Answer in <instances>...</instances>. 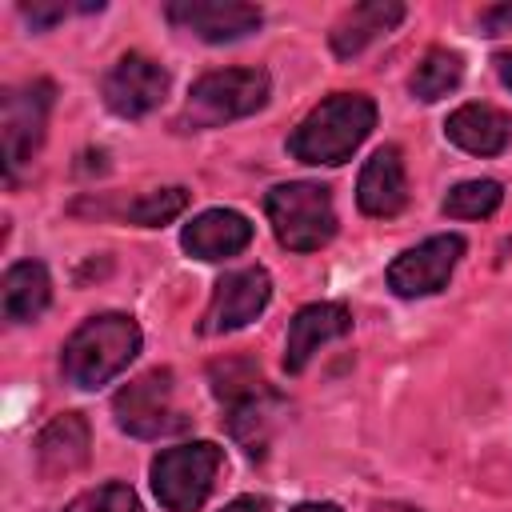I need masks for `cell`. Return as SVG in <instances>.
<instances>
[{
    "instance_id": "cell-12",
    "label": "cell",
    "mask_w": 512,
    "mask_h": 512,
    "mask_svg": "<svg viewBox=\"0 0 512 512\" xmlns=\"http://www.w3.org/2000/svg\"><path fill=\"white\" fill-rule=\"evenodd\" d=\"M352 332V312L336 300H320V304H304L292 324H288V344H284V372H304L308 360L320 352V344L340 340Z\"/></svg>"
},
{
    "instance_id": "cell-10",
    "label": "cell",
    "mask_w": 512,
    "mask_h": 512,
    "mask_svg": "<svg viewBox=\"0 0 512 512\" xmlns=\"http://www.w3.org/2000/svg\"><path fill=\"white\" fill-rule=\"evenodd\" d=\"M272 300V280L260 264L252 268H236L228 276H220L208 308H204V320H200V332L204 336H224V332H236L244 324H252Z\"/></svg>"
},
{
    "instance_id": "cell-9",
    "label": "cell",
    "mask_w": 512,
    "mask_h": 512,
    "mask_svg": "<svg viewBox=\"0 0 512 512\" xmlns=\"http://www.w3.org/2000/svg\"><path fill=\"white\" fill-rule=\"evenodd\" d=\"M464 256V236L456 232H444V236H428L424 244L400 252L392 264H388V288L404 300H416V296H432L440 292L456 264Z\"/></svg>"
},
{
    "instance_id": "cell-28",
    "label": "cell",
    "mask_w": 512,
    "mask_h": 512,
    "mask_svg": "<svg viewBox=\"0 0 512 512\" xmlns=\"http://www.w3.org/2000/svg\"><path fill=\"white\" fill-rule=\"evenodd\" d=\"M492 64H496V76L504 80V88H512V52H500Z\"/></svg>"
},
{
    "instance_id": "cell-8",
    "label": "cell",
    "mask_w": 512,
    "mask_h": 512,
    "mask_svg": "<svg viewBox=\"0 0 512 512\" xmlns=\"http://www.w3.org/2000/svg\"><path fill=\"white\" fill-rule=\"evenodd\" d=\"M168 84H172V76H168V68H164L160 60H152V56H144V52H124V56L104 72L100 92H104V104H108L116 116L140 120V116H148V112H156V108L164 104Z\"/></svg>"
},
{
    "instance_id": "cell-19",
    "label": "cell",
    "mask_w": 512,
    "mask_h": 512,
    "mask_svg": "<svg viewBox=\"0 0 512 512\" xmlns=\"http://www.w3.org/2000/svg\"><path fill=\"white\" fill-rule=\"evenodd\" d=\"M52 300V280L40 260H16L4 272V316L12 324L36 320Z\"/></svg>"
},
{
    "instance_id": "cell-4",
    "label": "cell",
    "mask_w": 512,
    "mask_h": 512,
    "mask_svg": "<svg viewBox=\"0 0 512 512\" xmlns=\"http://www.w3.org/2000/svg\"><path fill=\"white\" fill-rule=\"evenodd\" d=\"M264 212L272 220L276 240L292 252H316L336 236V208L324 184H308V180L276 184L264 196Z\"/></svg>"
},
{
    "instance_id": "cell-27",
    "label": "cell",
    "mask_w": 512,
    "mask_h": 512,
    "mask_svg": "<svg viewBox=\"0 0 512 512\" xmlns=\"http://www.w3.org/2000/svg\"><path fill=\"white\" fill-rule=\"evenodd\" d=\"M368 512H424V508H416V504H400V500H376Z\"/></svg>"
},
{
    "instance_id": "cell-21",
    "label": "cell",
    "mask_w": 512,
    "mask_h": 512,
    "mask_svg": "<svg viewBox=\"0 0 512 512\" xmlns=\"http://www.w3.org/2000/svg\"><path fill=\"white\" fill-rule=\"evenodd\" d=\"M500 200H504V184L500 180H488V176L484 180H460L456 188H448L440 212L456 216V220H484V216H492L500 208Z\"/></svg>"
},
{
    "instance_id": "cell-20",
    "label": "cell",
    "mask_w": 512,
    "mask_h": 512,
    "mask_svg": "<svg viewBox=\"0 0 512 512\" xmlns=\"http://www.w3.org/2000/svg\"><path fill=\"white\" fill-rule=\"evenodd\" d=\"M460 80H464V60H460V52L428 48V52H424V60L416 64V72H412L408 88H412V96H416V100L432 104V100L448 96Z\"/></svg>"
},
{
    "instance_id": "cell-6",
    "label": "cell",
    "mask_w": 512,
    "mask_h": 512,
    "mask_svg": "<svg viewBox=\"0 0 512 512\" xmlns=\"http://www.w3.org/2000/svg\"><path fill=\"white\" fill-rule=\"evenodd\" d=\"M52 100H56L52 80H24V84L4 88V96H0V144H4V172L8 176L28 168L32 156L40 152Z\"/></svg>"
},
{
    "instance_id": "cell-2",
    "label": "cell",
    "mask_w": 512,
    "mask_h": 512,
    "mask_svg": "<svg viewBox=\"0 0 512 512\" xmlns=\"http://www.w3.org/2000/svg\"><path fill=\"white\" fill-rule=\"evenodd\" d=\"M140 352V324L124 312L88 316L60 348V372L72 388H100Z\"/></svg>"
},
{
    "instance_id": "cell-22",
    "label": "cell",
    "mask_w": 512,
    "mask_h": 512,
    "mask_svg": "<svg viewBox=\"0 0 512 512\" xmlns=\"http://www.w3.org/2000/svg\"><path fill=\"white\" fill-rule=\"evenodd\" d=\"M184 208H188V188L172 184V188H156V192L136 196V200L124 208V220H128V224H140V228H160V224L176 220Z\"/></svg>"
},
{
    "instance_id": "cell-23",
    "label": "cell",
    "mask_w": 512,
    "mask_h": 512,
    "mask_svg": "<svg viewBox=\"0 0 512 512\" xmlns=\"http://www.w3.org/2000/svg\"><path fill=\"white\" fill-rule=\"evenodd\" d=\"M64 512H140V500H136V492H132L128 484L108 480V484H100V488L80 492Z\"/></svg>"
},
{
    "instance_id": "cell-5",
    "label": "cell",
    "mask_w": 512,
    "mask_h": 512,
    "mask_svg": "<svg viewBox=\"0 0 512 512\" xmlns=\"http://www.w3.org/2000/svg\"><path fill=\"white\" fill-rule=\"evenodd\" d=\"M220 468H224V448L212 440L164 448L152 460V492L168 512H200V504L216 488Z\"/></svg>"
},
{
    "instance_id": "cell-15",
    "label": "cell",
    "mask_w": 512,
    "mask_h": 512,
    "mask_svg": "<svg viewBox=\"0 0 512 512\" xmlns=\"http://www.w3.org/2000/svg\"><path fill=\"white\" fill-rule=\"evenodd\" d=\"M180 244L196 260H228L252 244V224L236 208H208L180 232Z\"/></svg>"
},
{
    "instance_id": "cell-1",
    "label": "cell",
    "mask_w": 512,
    "mask_h": 512,
    "mask_svg": "<svg viewBox=\"0 0 512 512\" xmlns=\"http://www.w3.org/2000/svg\"><path fill=\"white\" fill-rule=\"evenodd\" d=\"M376 128V104L364 92L324 96L288 136V152L300 164H344Z\"/></svg>"
},
{
    "instance_id": "cell-16",
    "label": "cell",
    "mask_w": 512,
    "mask_h": 512,
    "mask_svg": "<svg viewBox=\"0 0 512 512\" xmlns=\"http://www.w3.org/2000/svg\"><path fill=\"white\" fill-rule=\"evenodd\" d=\"M404 20V4L400 0H364V4H352L336 24H332V52L340 60L364 52L372 40H380L384 32H392L396 24Z\"/></svg>"
},
{
    "instance_id": "cell-18",
    "label": "cell",
    "mask_w": 512,
    "mask_h": 512,
    "mask_svg": "<svg viewBox=\"0 0 512 512\" xmlns=\"http://www.w3.org/2000/svg\"><path fill=\"white\" fill-rule=\"evenodd\" d=\"M276 408H280V396H276L272 388H260V392H252V396H240V400L224 404V412H228V432H232V440H236L252 460H260L264 448H268V432H272Z\"/></svg>"
},
{
    "instance_id": "cell-25",
    "label": "cell",
    "mask_w": 512,
    "mask_h": 512,
    "mask_svg": "<svg viewBox=\"0 0 512 512\" xmlns=\"http://www.w3.org/2000/svg\"><path fill=\"white\" fill-rule=\"evenodd\" d=\"M480 32L484 36H500V32H512V4H492L480 12Z\"/></svg>"
},
{
    "instance_id": "cell-29",
    "label": "cell",
    "mask_w": 512,
    "mask_h": 512,
    "mask_svg": "<svg viewBox=\"0 0 512 512\" xmlns=\"http://www.w3.org/2000/svg\"><path fill=\"white\" fill-rule=\"evenodd\" d=\"M292 512H340L336 504H328V500H308V504H296Z\"/></svg>"
},
{
    "instance_id": "cell-26",
    "label": "cell",
    "mask_w": 512,
    "mask_h": 512,
    "mask_svg": "<svg viewBox=\"0 0 512 512\" xmlns=\"http://www.w3.org/2000/svg\"><path fill=\"white\" fill-rule=\"evenodd\" d=\"M220 512H272L264 496H236L232 504H224Z\"/></svg>"
},
{
    "instance_id": "cell-7",
    "label": "cell",
    "mask_w": 512,
    "mask_h": 512,
    "mask_svg": "<svg viewBox=\"0 0 512 512\" xmlns=\"http://www.w3.org/2000/svg\"><path fill=\"white\" fill-rule=\"evenodd\" d=\"M112 416H116L120 432H128L136 440H156V436L180 428L184 420L176 416V404H172V372L152 368V372L128 380L112 396Z\"/></svg>"
},
{
    "instance_id": "cell-3",
    "label": "cell",
    "mask_w": 512,
    "mask_h": 512,
    "mask_svg": "<svg viewBox=\"0 0 512 512\" xmlns=\"http://www.w3.org/2000/svg\"><path fill=\"white\" fill-rule=\"evenodd\" d=\"M268 100V72L264 68H220V72H204L188 100L184 112L176 116L180 132H204V128H220L228 120L252 116L260 112Z\"/></svg>"
},
{
    "instance_id": "cell-11",
    "label": "cell",
    "mask_w": 512,
    "mask_h": 512,
    "mask_svg": "<svg viewBox=\"0 0 512 512\" xmlns=\"http://www.w3.org/2000/svg\"><path fill=\"white\" fill-rule=\"evenodd\" d=\"M164 16L180 32H192L208 44L240 40V36L256 32L264 20V12L256 4H244V0H172L164 8Z\"/></svg>"
},
{
    "instance_id": "cell-14",
    "label": "cell",
    "mask_w": 512,
    "mask_h": 512,
    "mask_svg": "<svg viewBox=\"0 0 512 512\" xmlns=\"http://www.w3.org/2000/svg\"><path fill=\"white\" fill-rule=\"evenodd\" d=\"M88 448H92L88 420L80 412H60L36 436V464H40V472L48 480L72 476V472H80L88 464Z\"/></svg>"
},
{
    "instance_id": "cell-13",
    "label": "cell",
    "mask_w": 512,
    "mask_h": 512,
    "mask_svg": "<svg viewBox=\"0 0 512 512\" xmlns=\"http://www.w3.org/2000/svg\"><path fill=\"white\" fill-rule=\"evenodd\" d=\"M356 204L364 216H396L408 204V172H404V156L396 144H384L368 156L360 184H356Z\"/></svg>"
},
{
    "instance_id": "cell-17",
    "label": "cell",
    "mask_w": 512,
    "mask_h": 512,
    "mask_svg": "<svg viewBox=\"0 0 512 512\" xmlns=\"http://www.w3.org/2000/svg\"><path fill=\"white\" fill-rule=\"evenodd\" d=\"M444 136L472 156H500L512 136V120L492 104H464L444 120Z\"/></svg>"
},
{
    "instance_id": "cell-24",
    "label": "cell",
    "mask_w": 512,
    "mask_h": 512,
    "mask_svg": "<svg viewBox=\"0 0 512 512\" xmlns=\"http://www.w3.org/2000/svg\"><path fill=\"white\" fill-rule=\"evenodd\" d=\"M20 12H24V20L40 32V28H52L56 20H64L72 8H68V4H40V0H32V4H20Z\"/></svg>"
}]
</instances>
